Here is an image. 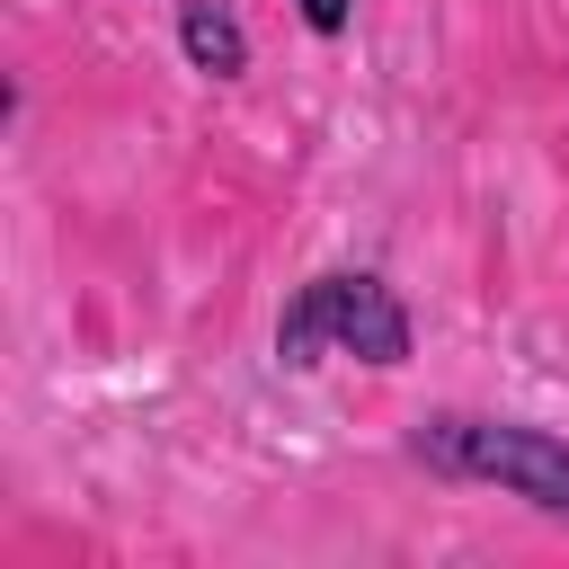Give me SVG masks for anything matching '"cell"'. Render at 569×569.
<instances>
[{"instance_id":"6da1fadb","label":"cell","mask_w":569,"mask_h":569,"mask_svg":"<svg viewBox=\"0 0 569 569\" xmlns=\"http://www.w3.org/2000/svg\"><path fill=\"white\" fill-rule=\"evenodd\" d=\"M409 462L427 480H462V489H507L542 516L569 525V436L533 427V418H480V409H427L409 427Z\"/></svg>"},{"instance_id":"3957f363","label":"cell","mask_w":569,"mask_h":569,"mask_svg":"<svg viewBox=\"0 0 569 569\" xmlns=\"http://www.w3.org/2000/svg\"><path fill=\"white\" fill-rule=\"evenodd\" d=\"M178 53H187V71H204V80H240V71H249V27H240L222 0H178Z\"/></svg>"},{"instance_id":"277c9868","label":"cell","mask_w":569,"mask_h":569,"mask_svg":"<svg viewBox=\"0 0 569 569\" xmlns=\"http://www.w3.org/2000/svg\"><path fill=\"white\" fill-rule=\"evenodd\" d=\"M293 18H302L311 36H347V27H356V0H293Z\"/></svg>"},{"instance_id":"7a4b0ae2","label":"cell","mask_w":569,"mask_h":569,"mask_svg":"<svg viewBox=\"0 0 569 569\" xmlns=\"http://www.w3.org/2000/svg\"><path fill=\"white\" fill-rule=\"evenodd\" d=\"M409 347H418V320L373 267H320L276 311V365L284 373H311L320 356H356L373 373H400Z\"/></svg>"}]
</instances>
